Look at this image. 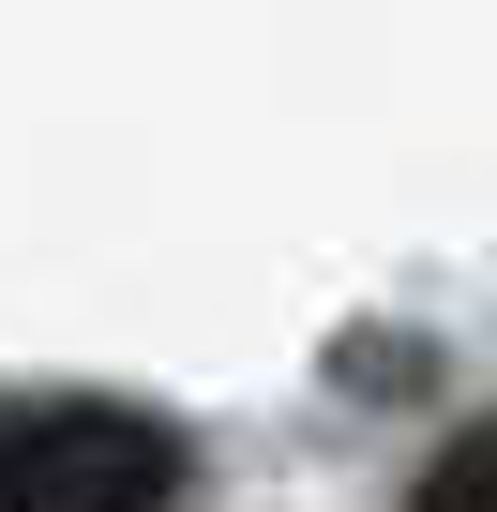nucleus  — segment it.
<instances>
[{
	"mask_svg": "<svg viewBox=\"0 0 497 512\" xmlns=\"http://www.w3.org/2000/svg\"><path fill=\"white\" fill-rule=\"evenodd\" d=\"M166 497H181V437L151 407H31L16 422L0 512H166Z\"/></svg>",
	"mask_w": 497,
	"mask_h": 512,
	"instance_id": "f257e3e1",
	"label": "nucleus"
},
{
	"mask_svg": "<svg viewBox=\"0 0 497 512\" xmlns=\"http://www.w3.org/2000/svg\"><path fill=\"white\" fill-rule=\"evenodd\" d=\"M407 512H497V407H482V422H467V437L407 482Z\"/></svg>",
	"mask_w": 497,
	"mask_h": 512,
	"instance_id": "f03ea898",
	"label": "nucleus"
},
{
	"mask_svg": "<svg viewBox=\"0 0 497 512\" xmlns=\"http://www.w3.org/2000/svg\"><path fill=\"white\" fill-rule=\"evenodd\" d=\"M0 482H16V407H0Z\"/></svg>",
	"mask_w": 497,
	"mask_h": 512,
	"instance_id": "7ed1b4c3",
	"label": "nucleus"
}]
</instances>
